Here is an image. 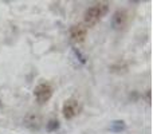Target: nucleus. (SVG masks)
<instances>
[{
	"label": "nucleus",
	"mask_w": 153,
	"mask_h": 134,
	"mask_svg": "<svg viewBox=\"0 0 153 134\" xmlns=\"http://www.w3.org/2000/svg\"><path fill=\"white\" fill-rule=\"evenodd\" d=\"M108 8H109V3L105 1L97 3V4L89 7L83 12V24L86 27H94L106 15Z\"/></svg>",
	"instance_id": "f257e3e1"
},
{
	"label": "nucleus",
	"mask_w": 153,
	"mask_h": 134,
	"mask_svg": "<svg viewBox=\"0 0 153 134\" xmlns=\"http://www.w3.org/2000/svg\"><path fill=\"white\" fill-rule=\"evenodd\" d=\"M53 94H54V87L50 83H47V82L39 83L34 89V97L36 99V102L40 103V105L42 103H47L51 99Z\"/></svg>",
	"instance_id": "f03ea898"
},
{
	"label": "nucleus",
	"mask_w": 153,
	"mask_h": 134,
	"mask_svg": "<svg viewBox=\"0 0 153 134\" xmlns=\"http://www.w3.org/2000/svg\"><path fill=\"white\" fill-rule=\"evenodd\" d=\"M81 113V103H79L78 99H74V98H70L62 106V115H63L65 119L70 121V119L75 118L78 114Z\"/></svg>",
	"instance_id": "7ed1b4c3"
},
{
	"label": "nucleus",
	"mask_w": 153,
	"mask_h": 134,
	"mask_svg": "<svg viewBox=\"0 0 153 134\" xmlns=\"http://www.w3.org/2000/svg\"><path fill=\"white\" fill-rule=\"evenodd\" d=\"M128 21H129V13L125 10H117L111 16V27L117 31L124 30L128 26Z\"/></svg>",
	"instance_id": "20e7f679"
},
{
	"label": "nucleus",
	"mask_w": 153,
	"mask_h": 134,
	"mask_svg": "<svg viewBox=\"0 0 153 134\" xmlns=\"http://www.w3.org/2000/svg\"><path fill=\"white\" fill-rule=\"evenodd\" d=\"M87 36V27L83 23H78L70 27V39L74 43H82L85 42Z\"/></svg>",
	"instance_id": "39448f33"
},
{
	"label": "nucleus",
	"mask_w": 153,
	"mask_h": 134,
	"mask_svg": "<svg viewBox=\"0 0 153 134\" xmlns=\"http://www.w3.org/2000/svg\"><path fill=\"white\" fill-rule=\"evenodd\" d=\"M24 125L31 130H39L42 126V118L38 114H27L24 118Z\"/></svg>",
	"instance_id": "423d86ee"
},
{
	"label": "nucleus",
	"mask_w": 153,
	"mask_h": 134,
	"mask_svg": "<svg viewBox=\"0 0 153 134\" xmlns=\"http://www.w3.org/2000/svg\"><path fill=\"white\" fill-rule=\"evenodd\" d=\"M126 129V124H125V121H122V119H116V121H113L110 124V126H109V130L113 133H121L122 130Z\"/></svg>",
	"instance_id": "0eeeda50"
},
{
	"label": "nucleus",
	"mask_w": 153,
	"mask_h": 134,
	"mask_svg": "<svg viewBox=\"0 0 153 134\" xmlns=\"http://www.w3.org/2000/svg\"><path fill=\"white\" fill-rule=\"evenodd\" d=\"M73 55L75 56V59L79 62L81 64H86V62H87V58H86V55H85L83 53H82L79 48H76V47H73Z\"/></svg>",
	"instance_id": "6e6552de"
},
{
	"label": "nucleus",
	"mask_w": 153,
	"mask_h": 134,
	"mask_svg": "<svg viewBox=\"0 0 153 134\" xmlns=\"http://www.w3.org/2000/svg\"><path fill=\"white\" fill-rule=\"evenodd\" d=\"M59 129V121L58 119H50V121L46 124V130L50 133L53 132H56Z\"/></svg>",
	"instance_id": "1a4fd4ad"
}]
</instances>
